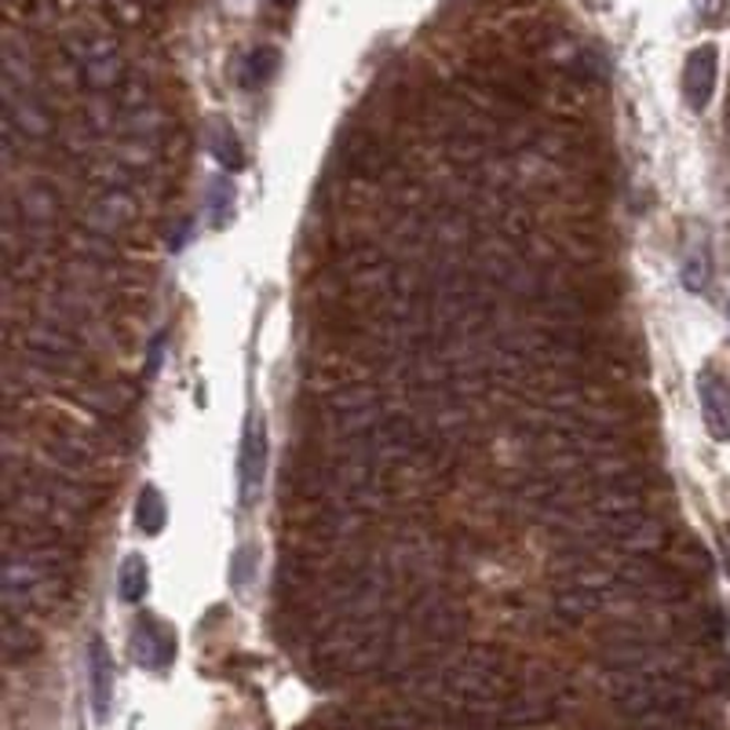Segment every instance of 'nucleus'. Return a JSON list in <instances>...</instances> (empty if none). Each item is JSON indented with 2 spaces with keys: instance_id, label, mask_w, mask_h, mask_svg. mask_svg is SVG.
<instances>
[{
  "instance_id": "nucleus-11",
  "label": "nucleus",
  "mask_w": 730,
  "mask_h": 730,
  "mask_svg": "<svg viewBox=\"0 0 730 730\" xmlns=\"http://www.w3.org/2000/svg\"><path fill=\"white\" fill-rule=\"evenodd\" d=\"M716 77H720V52H716V44L694 47L684 66V99L694 114H701L712 103Z\"/></svg>"
},
{
  "instance_id": "nucleus-4",
  "label": "nucleus",
  "mask_w": 730,
  "mask_h": 730,
  "mask_svg": "<svg viewBox=\"0 0 730 730\" xmlns=\"http://www.w3.org/2000/svg\"><path fill=\"white\" fill-rule=\"evenodd\" d=\"M410 621H413L416 643L421 646H449L464 636V628H468V610H464L457 600H449V595L431 592L413 603Z\"/></svg>"
},
{
  "instance_id": "nucleus-28",
  "label": "nucleus",
  "mask_w": 730,
  "mask_h": 730,
  "mask_svg": "<svg viewBox=\"0 0 730 730\" xmlns=\"http://www.w3.org/2000/svg\"><path fill=\"white\" fill-rule=\"evenodd\" d=\"M274 4H289V0H274Z\"/></svg>"
},
{
  "instance_id": "nucleus-17",
  "label": "nucleus",
  "mask_w": 730,
  "mask_h": 730,
  "mask_svg": "<svg viewBox=\"0 0 730 730\" xmlns=\"http://www.w3.org/2000/svg\"><path fill=\"white\" fill-rule=\"evenodd\" d=\"M0 650H4L8 665H22L41 650V636L30 628V621L22 614H11V610H4V625H0Z\"/></svg>"
},
{
  "instance_id": "nucleus-1",
  "label": "nucleus",
  "mask_w": 730,
  "mask_h": 730,
  "mask_svg": "<svg viewBox=\"0 0 730 730\" xmlns=\"http://www.w3.org/2000/svg\"><path fill=\"white\" fill-rule=\"evenodd\" d=\"M410 698L424 705H442L453 712L494 716L505 694V657L494 646H472L468 654L446 662H424L402 676Z\"/></svg>"
},
{
  "instance_id": "nucleus-13",
  "label": "nucleus",
  "mask_w": 730,
  "mask_h": 730,
  "mask_svg": "<svg viewBox=\"0 0 730 730\" xmlns=\"http://www.w3.org/2000/svg\"><path fill=\"white\" fill-rule=\"evenodd\" d=\"M698 402H701V416L705 427H709L712 438H730V384L723 377H716L712 369L698 373Z\"/></svg>"
},
{
  "instance_id": "nucleus-25",
  "label": "nucleus",
  "mask_w": 730,
  "mask_h": 730,
  "mask_svg": "<svg viewBox=\"0 0 730 730\" xmlns=\"http://www.w3.org/2000/svg\"><path fill=\"white\" fill-rule=\"evenodd\" d=\"M694 11H698L701 22H716L723 15V0H694Z\"/></svg>"
},
{
  "instance_id": "nucleus-8",
  "label": "nucleus",
  "mask_w": 730,
  "mask_h": 730,
  "mask_svg": "<svg viewBox=\"0 0 730 730\" xmlns=\"http://www.w3.org/2000/svg\"><path fill=\"white\" fill-rule=\"evenodd\" d=\"M552 716H559V690L552 687H526L508 694L500 701V709L489 716L494 727H537L548 723Z\"/></svg>"
},
{
  "instance_id": "nucleus-2",
  "label": "nucleus",
  "mask_w": 730,
  "mask_h": 730,
  "mask_svg": "<svg viewBox=\"0 0 730 730\" xmlns=\"http://www.w3.org/2000/svg\"><path fill=\"white\" fill-rule=\"evenodd\" d=\"M394 654V621L388 614L347 617L315 643V668L329 679H347L373 673Z\"/></svg>"
},
{
  "instance_id": "nucleus-3",
  "label": "nucleus",
  "mask_w": 730,
  "mask_h": 730,
  "mask_svg": "<svg viewBox=\"0 0 730 730\" xmlns=\"http://www.w3.org/2000/svg\"><path fill=\"white\" fill-rule=\"evenodd\" d=\"M63 52L70 59V70H74V81L88 95L121 92L125 81L131 77L121 47H117V41L110 38V33L77 30L63 41Z\"/></svg>"
},
{
  "instance_id": "nucleus-21",
  "label": "nucleus",
  "mask_w": 730,
  "mask_h": 730,
  "mask_svg": "<svg viewBox=\"0 0 730 730\" xmlns=\"http://www.w3.org/2000/svg\"><path fill=\"white\" fill-rule=\"evenodd\" d=\"M169 522V508H165V497L154 486H142L136 497V526L147 537H158Z\"/></svg>"
},
{
  "instance_id": "nucleus-5",
  "label": "nucleus",
  "mask_w": 730,
  "mask_h": 730,
  "mask_svg": "<svg viewBox=\"0 0 730 730\" xmlns=\"http://www.w3.org/2000/svg\"><path fill=\"white\" fill-rule=\"evenodd\" d=\"M19 343L30 355V362L47 369V373H59V369L70 373L81 366V340L63 326H27L19 332Z\"/></svg>"
},
{
  "instance_id": "nucleus-6",
  "label": "nucleus",
  "mask_w": 730,
  "mask_h": 730,
  "mask_svg": "<svg viewBox=\"0 0 730 730\" xmlns=\"http://www.w3.org/2000/svg\"><path fill=\"white\" fill-rule=\"evenodd\" d=\"M263 475H267V424L260 413H253L245 421L242 453H237V494H242L245 508H253L263 494Z\"/></svg>"
},
{
  "instance_id": "nucleus-7",
  "label": "nucleus",
  "mask_w": 730,
  "mask_h": 730,
  "mask_svg": "<svg viewBox=\"0 0 730 730\" xmlns=\"http://www.w3.org/2000/svg\"><path fill=\"white\" fill-rule=\"evenodd\" d=\"M4 128H11V131H15V136H22V139H44V136H52V128H55L52 106L44 103L41 92L4 85Z\"/></svg>"
},
{
  "instance_id": "nucleus-18",
  "label": "nucleus",
  "mask_w": 730,
  "mask_h": 730,
  "mask_svg": "<svg viewBox=\"0 0 730 730\" xmlns=\"http://www.w3.org/2000/svg\"><path fill=\"white\" fill-rule=\"evenodd\" d=\"M11 212L22 215V223H27V234H30V231H41V226H47V223L55 220L59 198H55V190H47V187H41V183H30V187L19 190L15 201H11Z\"/></svg>"
},
{
  "instance_id": "nucleus-19",
  "label": "nucleus",
  "mask_w": 730,
  "mask_h": 730,
  "mask_svg": "<svg viewBox=\"0 0 730 730\" xmlns=\"http://www.w3.org/2000/svg\"><path fill=\"white\" fill-rule=\"evenodd\" d=\"M278 66H282L278 47L260 44L242 59V66H237V81H242V88H263L274 74H278Z\"/></svg>"
},
{
  "instance_id": "nucleus-15",
  "label": "nucleus",
  "mask_w": 730,
  "mask_h": 730,
  "mask_svg": "<svg viewBox=\"0 0 730 730\" xmlns=\"http://www.w3.org/2000/svg\"><path fill=\"white\" fill-rule=\"evenodd\" d=\"M88 694H92V712L95 720L106 723L110 716V701H114V662L106 643L95 636L88 646Z\"/></svg>"
},
{
  "instance_id": "nucleus-27",
  "label": "nucleus",
  "mask_w": 730,
  "mask_h": 730,
  "mask_svg": "<svg viewBox=\"0 0 730 730\" xmlns=\"http://www.w3.org/2000/svg\"><path fill=\"white\" fill-rule=\"evenodd\" d=\"M723 548H727V570H730V530H727V537H723Z\"/></svg>"
},
{
  "instance_id": "nucleus-14",
  "label": "nucleus",
  "mask_w": 730,
  "mask_h": 730,
  "mask_svg": "<svg viewBox=\"0 0 730 730\" xmlns=\"http://www.w3.org/2000/svg\"><path fill=\"white\" fill-rule=\"evenodd\" d=\"M665 541H668L665 522L643 516V519H636L632 526H625V530H621L617 537H610L606 544L614 548V552L628 556V559H654V556L665 548Z\"/></svg>"
},
{
  "instance_id": "nucleus-20",
  "label": "nucleus",
  "mask_w": 730,
  "mask_h": 730,
  "mask_svg": "<svg viewBox=\"0 0 730 730\" xmlns=\"http://www.w3.org/2000/svg\"><path fill=\"white\" fill-rule=\"evenodd\" d=\"M209 150L212 158L231 172H242L245 169V147L242 139L234 136V128H226L223 121H212L209 125Z\"/></svg>"
},
{
  "instance_id": "nucleus-23",
  "label": "nucleus",
  "mask_w": 730,
  "mask_h": 730,
  "mask_svg": "<svg viewBox=\"0 0 730 730\" xmlns=\"http://www.w3.org/2000/svg\"><path fill=\"white\" fill-rule=\"evenodd\" d=\"M205 205L212 212V226H226L234 215V183H226L223 176H215L209 183V194H205Z\"/></svg>"
},
{
  "instance_id": "nucleus-16",
  "label": "nucleus",
  "mask_w": 730,
  "mask_h": 730,
  "mask_svg": "<svg viewBox=\"0 0 730 730\" xmlns=\"http://www.w3.org/2000/svg\"><path fill=\"white\" fill-rule=\"evenodd\" d=\"M321 410L326 416H351V413H369V410H384V391L373 384H332V391L321 399Z\"/></svg>"
},
{
  "instance_id": "nucleus-9",
  "label": "nucleus",
  "mask_w": 730,
  "mask_h": 730,
  "mask_svg": "<svg viewBox=\"0 0 730 730\" xmlns=\"http://www.w3.org/2000/svg\"><path fill=\"white\" fill-rule=\"evenodd\" d=\"M85 223L95 234L117 237L139 223V201L125 187H106L85 205Z\"/></svg>"
},
{
  "instance_id": "nucleus-24",
  "label": "nucleus",
  "mask_w": 730,
  "mask_h": 730,
  "mask_svg": "<svg viewBox=\"0 0 730 730\" xmlns=\"http://www.w3.org/2000/svg\"><path fill=\"white\" fill-rule=\"evenodd\" d=\"M684 282H687V289H694V293H701L705 285H709V260L705 256H687V263H684Z\"/></svg>"
},
{
  "instance_id": "nucleus-10",
  "label": "nucleus",
  "mask_w": 730,
  "mask_h": 730,
  "mask_svg": "<svg viewBox=\"0 0 730 730\" xmlns=\"http://www.w3.org/2000/svg\"><path fill=\"white\" fill-rule=\"evenodd\" d=\"M128 650L139 668H165L176 657V632L158 617H139V625L131 628Z\"/></svg>"
},
{
  "instance_id": "nucleus-22",
  "label": "nucleus",
  "mask_w": 730,
  "mask_h": 730,
  "mask_svg": "<svg viewBox=\"0 0 730 730\" xmlns=\"http://www.w3.org/2000/svg\"><path fill=\"white\" fill-rule=\"evenodd\" d=\"M147 589H150L147 562H142V556H128L121 562V570H117V592H121L125 603H139L142 595H147Z\"/></svg>"
},
{
  "instance_id": "nucleus-26",
  "label": "nucleus",
  "mask_w": 730,
  "mask_h": 730,
  "mask_svg": "<svg viewBox=\"0 0 730 730\" xmlns=\"http://www.w3.org/2000/svg\"><path fill=\"white\" fill-rule=\"evenodd\" d=\"M248 559H253V552H248V548H242V552H237V556H234V562H237V567L231 570V578H234V584H245V578H248V570H253V562H248Z\"/></svg>"
},
{
  "instance_id": "nucleus-12",
  "label": "nucleus",
  "mask_w": 730,
  "mask_h": 730,
  "mask_svg": "<svg viewBox=\"0 0 730 730\" xmlns=\"http://www.w3.org/2000/svg\"><path fill=\"white\" fill-rule=\"evenodd\" d=\"M610 603H614V595L610 592L589 589V584H573V581H562L559 589L552 592V610L562 621H570V625L603 614Z\"/></svg>"
}]
</instances>
